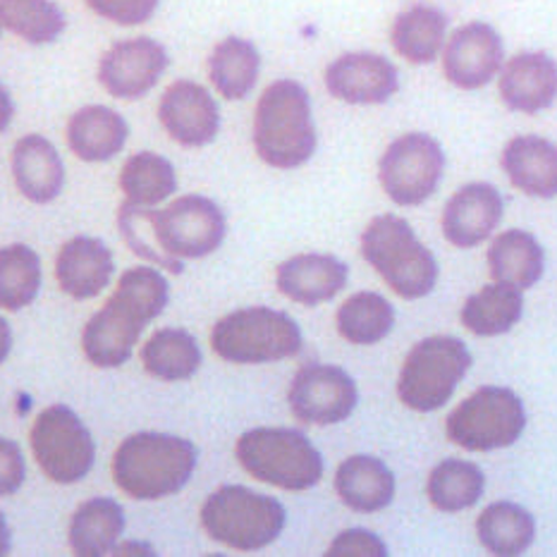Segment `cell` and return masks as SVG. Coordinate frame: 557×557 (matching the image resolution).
Wrapping results in <instances>:
<instances>
[{
  "mask_svg": "<svg viewBox=\"0 0 557 557\" xmlns=\"http://www.w3.org/2000/svg\"><path fill=\"white\" fill-rule=\"evenodd\" d=\"M211 347L233 364H271L301 352V331L285 311L249 307L227 313L213 325Z\"/></svg>",
  "mask_w": 557,
  "mask_h": 557,
  "instance_id": "cell-8",
  "label": "cell"
},
{
  "mask_svg": "<svg viewBox=\"0 0 557 557\" xmlns=\"http://www.w3.org/2000/svg\"><path fill=\"white\" fill-rule=\"evenodd\" d=\"M159 120L173 141L187 149H201L221 132V108L213 94L191 79H177L159 103Z\"/></svg>",
  "mask_w": 557,
  "mask_h": 557,
  "instance_id": "cell-16",
  "label": "cell"
},
{
  "mask_svg": "<svg viewBox=\"0 0 557 557\" xmlns=\"http://www.w3.org/2000/svg\"><path fill=\"white\" fill-rule=\"evenodd\" d=\"M483 488H486V479L476 465L465 459H445L431 471L426 493L435 510L459 512L474 507L481 500Z\"/></svg>",
  "mask_w": 557,
  "mask_h": 557,
  "instance_id": "cell-34",
  "label": "cell"
},
{
  "mask_svg": "<svg viewBox=\"0 0 557 557\" xmlns=\"http://www.w3.org/2000/svg\"><path fill=\"white\" fill-rule=\"evenodd\" d=\"M527 426L524 405L507 387H481L447 417V438L471 453L510 447Z\"/></svg>",
  "mask_w": 557,
  "mask_h": 557,
  "instance_id": "cell-10",
  "label": "cell"
},
{
  "mask_svg": "<svg viewBox=\"0 0 557 557\" xmlns=\"http://www.w3.org/2000/svg\"><path fill=\"white\" fill-rule=\"evenodd\" d=\"M27 479V462H24L22 447L10 441L0 438V498L15 495Z\"/></svg>",
  "mask_w": 557,
  "mask_h": 557,
  "instance_id": "cell-40",
  "label": "cell"
},
{
  "mask_svg": "<svg viewBox=\"0 0 557 557\" xmlns=\"http://www.w3.org/2000/svg\"><path fill=\"white\" fill-rule=\"evenodd\" d=\"M137 209L151 233L153 251L171 273H183V261L209 257L223 245L227 233L221 206L197 194L175 199L163 211H149V206Z\"/></svg>",
  "mask_w": 557,
  "mask_h": 557,
  "instance_id": "cell-4",
  "label": "cell"
},
{
  "mask_svg": "<svg viewBox=\"0 0 557 557\" xmlns=\"http://www.w3.org/2000/svg\"><path fill=\"white\" fill-rule=\"evenodd\" d=\"M361 253L385 285L403 299L431 295L438 281V263L417 239L414 230L399 215L373 218L361 235Z\"/></svg>",
  "mask_w": 557,
  "mask_h": 557,
  "instance_id": "cell-5",
  "label": "cell"
},
{
  "mask_svg": "<svg viewBox=\"0 0 557 557\" xmlns=\"http://www.w3.org/2000/svg\"><path fill=\"white\" fill-rule=\"evenodd\" d=\"M144 371L159 381H187L201 367L197 337L183 329H163L153 333L141 347Z\"/></svg>",
  "mask_w": 557,
  "mask_h": 557,
  "instance_id": "cell-30",
  "label": "cell"
},
{
  "mask_svg": "<svg viewBox=\"0 0 557 557\" xmlns=\"http://www.w3.org/2000/svg\"><path fill=\"white\" fill-rule=\"evenodd\" d=\"M12 177L24 199L51 203L65 187V163L46 137L27 135L12 149Z\"/></svg>",
  "mask_w": 557,
  "mask_h": 557,
  "instance_id": "cell-22",
  "label": "cell"
},
{
  "mask_svg": "<svg viewBox=\"0 0 557 557\" xmlns=\"http://www.w3.org/2000/svg\"><path fill=\"white\" fill-rule=\"evenodd\" d=\"M347 265L329 253H299L277 265L275 285L301 307H319L341 295L347 285Z\"/></svg>",
  "mask_w": 557,
  "mask_h": 557,
  "instance_id": "cell-21",
  "label": "cell"
},
{
  "mask_svg": "<svg viewBox=\"0 0 557 557\" xmlns=\"http://www.w3.org/2000/svg\"><path fill=\"white\" fill-rule=\"evenodd\" d=\"M285 507L245 486H221L206 498L201 524L215 543L242 553L261 550L283 534Z\"/></svg>",
  "mask_w": 557,
  "mask_h": 557,
  "instance_id": "cell-7",
  "label": "cell"
},
{
  "mask_svg": "<svg viewBox=\"0 0 557 557\" xmlns=\"http://www.w3.org/2000/svg\"><path fill=\"white\" fill-rule=\"evenodd\" d=\"M469 367L471 355L462 341L450 335L426 337L407 355L397 395L407 409L435 411L453 397Z\"/></svg>",
  "mask_w": 557,
  "mask_h": 557,
  "instance_id": "cell-9",
  "label": "cell"
},
{
  "mask_svg": "<svg viewBox=\"0 0 557 557\" xmlns=\"http://www.w3.org/2000/svg\"><path fill=\"white\" fill-rule=\"evenodd\" d=\"M10 553V527L5 515L0 512V557Z\"/></svg>",
  "mask_w": 557,
  "mask_h": 557,
  "instance_id": "cell-44",
  "label": "cell"
},
{
  "mask_svg": "<svg viewBox=\"0 0 557 557\" xmlns=\"http://www.w3.org/2000/svg\"><path fill=\"white\" fill-rule=\"evenodd\" d=\"M445 171L441 144L423 132L397 137L379 163L381 187L397 206H419L438 189Z\"/></svg>",
  "mask_w": 557,
  "mask_h": 557,
  "instance_id": "cell-12",
  "label": "cell"
},
{
  "mask_svg": "<svg viewBox=\"0 0 557 557\" xmlns=\"http://www.w3.org/2000/svg\"><path fill=\"white\" fill-rule=\"evenodd\" d=\"M41 289V259L27 245L0 249V309L29 307Z\"/></svg>",
  "mask_w": 557,
  "mask_h": 557,
  "instance_id": "cell-37",
  "label": "cell"
},
{
  "mask_svg": "<svg viewBox=\"0 0 557 557\" xmlns=\"http://www.w3.org/2000/svg\"><path fill=\"white\" fill-rule=\"evenodd\" d=\"M505 46L500 34L486 22L459 27L443 48V75L457 89L474 91L503 70Z\"/></svg>",
  "mask_w": 557,
  "mask_h": 557,
  "instance_id": "cell-15",
  "label": "cell"
},
{
  "mask_svg": "<svg viewBox=\"0 0 557 557\" xmlns=\"http://www.w3.org/2000/svg\"><path fill=\"white\" fill-rule=\"evenodd\" d=\"M395 309L375 293H357L337 311V333L352 345H375L393 331Z\"/></svg>",
  "mask_w": 557,
  "mask_h": 557,
  "instance_id": "cell-35",
  "label": "cell"
},
{
  "mask_svg": "<svg viewBox=\"0 0 557 557\" xmlns=\"http://www.w3.org/2000/svg\"><path fill=\"white\" fill-rule=\"evenodd\" d=\"M237 462L249 476L283 491H309L323 479V457L301 431L253 429L239 435Z\"/></svg>",
  "mask_w": 557,
  "mask_h": 557,
  "instance_id": "cell-6",
  "label": "cell"
},
{
  "mask_svg": "<svg viewBox=\"0 0 557 557\" xmlns=\"http://www.w3.org/2000/svg\"><path fill=\"white\" fill-rule=\"evenodd\" d=\"M479 541L493 555L524 553L536 536V522L524 507L512 503H493L479 515Z\"/></svg>",
  "mask_w": 557,
  "mask_h": 557,
  "instance_id": "cell-33",
  "label": "cell"
},
{
  "mask_svg": "<svg viewBox=\"0 0 557 557\" xmlns=\"http://www.w3.org/2000/svg\"><path fill=\"white\" fill-rule=\"evenodd\" d=\"M197 447L168 433H135L120 443L113 479L135 500H159L183 491L197 469Z\"/></svg>",
  "mask_w": 557,
  "mask_h": 557,
  "instance_id": "cell-2",
  "label": "cell"
},
{
  "mask_svg": "<svg viewBox=\"0 0 557 557\" xmlns=\"http://www.w3.org/2000/svg\"><path fill=\"white\" fill-rule=\"evenodd\" d=\"M127 120L108 106H84L70 117L67 144L84 163H108L125 149Z\"/></svg>",
  "mask_w": 557,
  "mask_h": 557,
  "instance_id": "cell-23",
  "label": "cell"
},
{
  "mask_svg": "<svg viewBox=\"0 0 557 557\" xmlns=\"http://www.w3.org/2000/svg\"><path fill=\"white\" fill-rule=\"evenodd\" d=\"M259 48L242 36H227L209 55V79L227 101H245L259 82Z\"/></svg>",
  "mask_w": 557,
  "mask_h": 557,
  "instance_id": "cell-28",
  "label": "cell"
},
{
  "mask_svg": "<svg viewBox=\"0 0 557 557\" xmlns=\"http://www.w3.org/2000/svg\"><path fill=\"white\" fill-rule=\"evenodd\" d=\"M335 491L349 510L371 515L393 503L395 476L381 459L355 455L337 467Z\"/></svg>",
  "mask_w": 557,
  "mask_h": 557,
  "instance_id": "cell-25",
  "label": "cell"
},
{
  "mask_svg": "<svg viewBox=\"0 0 557 557\" xmlns=\"http://www.w3.org/2000/svg\"><path fill=\"white\" fill-rule=\"evenodd\" d=\"M32 450L44 474L70 486L89 474L96 445L84 421L65 405L46 407L32 426Z\"/></svg>",
  "mask_w": 557,
  "mask_h": 557,
  "instance_id": "cell-11",
  "label": "cell"
},
{
  "mask_svg": "<svg viewBox=\"0 0 557 557\" xmlns=\"http://www.w3.org/2000/svg\"><path fill=\"white\" fill-rule=\"evenodd\" d=\"M253 149L259 159L281 171L311 161L317 151L309 91L295 79H277L265 87L253 113Z\"/></svg>",
  "mask_w": 557,
  "mask_h": 557,
  "instance_id": "cell-3",
  "label": "cell"
},
{
  "mask_svg": "<svg viewBox=\"0 0 557 557\" xmlns=\"http://www.w3.org/2000/svg\"><path fill=\"white\" fill-rule=\"evenodd\" d=\"M510 183L529 197H557V147L553 141L522 135L507 141L500 159Z\"/></svg>",
  "mask_w": 557,
  "mask_h": 557,
  "instance_id": "cell-24",
  "label": "cell"
},
{
  "mask_svg": "<svg viewBox=\"0 0 557 557\" xmlns=\"http://www.w3.org/2000/svg\"><path fill=\"white\" fill-rule=\"evenodd\" d=\"M120 189L125 201L135 206H159L171 199L177 189V173L173 163L153 151L129 156L120 171Z\"/></svg>",
  "mask_w": 557,
  "mask_h": 557,
  "instance_id": "cell-32",
  "label": "cell"
},
{
  "mask_svg": "<svg viewBox=\"0 0 557 557\" xmlns=\"http://www.w3.org/2000/svg\"><path fill=\"white\" fill-rule=\"evenodd\" d=\"M331 557H385V543L367 529H349L333 541L329 548Z\"/></svg>",
  "mask_w": 557,
  "mask_h": 557,
  "instance_id": "cell-39",
  "label": "cell"
},
{
  "mask_svg": "<svg viewBox=\"0 0 557 557\" xmlns=\"http://www.w3.org/2000/svg\"><path fill=\"white\" fill-rule=\"evenodd\" d=\"M171 65L165 46L151 36L113 44L99 60V84L113 99H144Z\"/></svg>",
  "mask_w": 557,
  "mask_h": 557,
  "instance_id": "cell-14",
  "label": "cell"
},
{
  "mask_svg": "<svg viewBox=\"0 0 557 557\" xmlns=\"http://www.w3.org/2000/svg\"><path fill=\"white\" fill-rule=\"evenodd\" d=\"M171 299L161 271L137 265L120 275L111 299L84 325L82 349L94 367L117 369L129 361L144 329L159 319Z\"/></svg>",
  "mask_w": 557,
  "mask_h": 557,
  "instance_id": "cell-1",
  "label": "cell"
},
{
  "mask_svg": "<svg viewBox=\"0 0 557 557\" xmlns=\"http://www.w3.org/2000/svg\"><path fill=\"white\" fill-rule=\"evenodd\" d=\"M3 27L32 46H46L60 39L67 20L53 0H0Z\"/></svg>",
  "mask_w": 557,
  "mask_h": 557,
  "instance_id": "cell-36",
  "label": "cell"
},
{
  "mask_svg": "<svg viewBox=\"0 0 557 557\" xmlns=\"http://www.w3.org/2000/svg\"><path fill=\"white\" fill-rule=\"evenodd\" d=\"M488 265L495 283L529 289L543 275V249L531 233L507 230V233L493 239L488 249Z\"/></svg>",
  "mask_w": 557,
  "mask_h": 557,
  "instance_id": "cell-29",
  "label": "cell"
},
{
  "mask_svg": "<svg viewBox=\"0 0 557 557\" xmlns=\"http://www.w3.org/2000/svg\"><path fill=\"white\" fill-rule=\"evenodd\" d=\"M115 553L117 555H153V550L147 546V543H139L137 546V541H127L125 546L115 548Z\"/></svg>",
  "mask_w": 557,
  "mask_h": 557,
  "instance_id": "cell-43",
  "label": "cell"
},
{
  "mask_svg": "<svg viewBox=\"0 0 557 557\" xmlns=\"http://www.w3.org/2000/svg\"><path fill=\"white\" fill-rule=\"evenodd\" d=\"M115 273L113 251L96 237H72L58 251V285L72 299L99 297Z\"/></svg>",
  "mask_w": 557,
  "mask_h": 557,
  "instance_id": "cell-20",
  "label": "cell"
},
{
  "mask_svg": "<svg viewBox=\"0 0 557 557\" xmlns=\"http://www.w3.org/2000/svg\"><path fill=\"white\" fill-rule=\"evenodd\" d=\"M87 5L101 20L120 24V27H137L156 15L161 0H87Z\"/></svg>",
  "mask_w": 557,
  "mask_h": 557,
  "instance_id": "cell-38",
  "label": "cell"
},
{
  "mask_svg": "<svg viewBox=\"0 0 557 557\" xmlns=\"http://www.w3.org/2000/svg\"><path fill=\"white\" fill-rule=\"evenodd\" d=\"M447 15L433 5L417 3L399 12L391 29V44L411 65H429L443 53Z\"/></svg>",
  "mask_w": 557,
  "mask_h": 557,
  "instance_id": "cell-26",
  "label": "cell"
},
{
  "mask_svg": "<svg viewBox=\"0 0 557 557\" xmlns=\"http://www.w3.org/2000/svg\"><path fill=\"white\" fill-rule=\"evenodd\" d=\"M500 191L486 183H471L453 194L443 211V235L459 249H471L493 235L503 218Z\"/></svg>",
  "mask_w": 557,
  "mask_h": 557,
  "instance_id": "cell-19",
  "label": "cell"
},
{
  "mask_svg": "<svg viewBox=\"0 0 557 557\" xmlns=\"http://www.w3.org/2000/svg\"><path fill=\"white\" fill-rule=\"evenodd\" d=\"M10 349H12V329L10 323L0 317V364L8 359Z\"/></svg>",
  "mask_w": 557,
  "mask_h": 557,
  "instance_id": "cell-42",
  "label": "cell"
},
{
  "mask_svg": "<svg viewBox=\"0 0 557 557\" xmlns=\"http://www.w3.org/2000/svg\"><path fill=\"white\" fill-rule=\"evenodd\" d=\"M498 91L515 113L536 115L557 99V63L543 51L517 53L500 70Z\"/></svg>",
  "mask_w": 557,
  "mask_h": 557,
  "instance_id": "cell-18",
  "label": "cell"
},
{
  "mask_svg": "<svg viewBox=\"0 0 557 557\" xmlns=\"http://www.w3.org/2000/svg\"><path fill=\"white\" fill-rule=\"evenodd\" d=\"M287 403L297 421L311 426L341 423L357 407V383L341 367L307 364L289 383Z\"/></svg>",
  "mask_w": 557,
  "mask_h": 557,
  "instance_id": "cell-13",
  "label": "cell"
},
{
  "mask_svg": "<svg viewBox=\"0 0 557 557\" xmlns=\"http://www.w3.org/2000/svg\"><path fill=\"white\" fill-rule=\"evenodd\" d=\"M325 89L349 106H381L399 89V72L385 55L357 51L335 58L325 67Z\"/></svg>",
  "mask_w": 557,
  "mask_h": 557,
  "instance_id": "cell-17",
  "label": "cell"
},
{
  "mask_svg": "<svg viewBox=\"0 0 557 557\" xmlns=\"http://www.w3.org/2000/svg\"><path fill=\"white\" fill-rule=\"evenodd\" d=\"M15 117V103H12L10 91L0 84V132H5Z\"/></svg>",
  "mask_w": 557,
  "mask_h": 557,
  "instance_id": "cell-41",
  "label": "cell"
},
{
  "mask_svg": "<svg viewBox=\"0 0 557 557\" xmlns=\"http://www.w3.org/2000/svg\"><path fill=\"white\" fill-rule=\"evenodd\" d=\"M524 299L519 287L507 283H495L479 289L467 299L462 309V323L474 335L495 337L512 331L522 319Z\"/></svg>",
  "mask_w": 557,
  "mask_h": 557,
  "instance_id": "cell-31",
  "label": "cell"
},
{
  "mask_svg": "<svg viewBox=\"0 0 557 557\" xmlns=\"http://www.w3.org/2000/svg\"><path fill=\"white\" fill-rule=\"evenodd\" d=\"M3 29H5V27H3V20H0V34H3Z\"/></svg>",
  "mask_w": 557,
  "mask_h": 557,
  "instance_id": "cell-45",
  "label": "cell"
},
{
  "mask_svg": "<svg viewBox=\"0 0 557 557\" xmlns=\"http://www.w3.org/2000/svg\"><path fill=\"white\" fill-rule=\"evenodd\" d=\"M125 531V512L113 498H91L77 507L70 522V546L79 557L115 553Z\"/></svg>",
  "mask_w": 557,
  "mask_h": 557,
  "instance_id": "cell-27",
  "label": "cell"
}]
</instances>
